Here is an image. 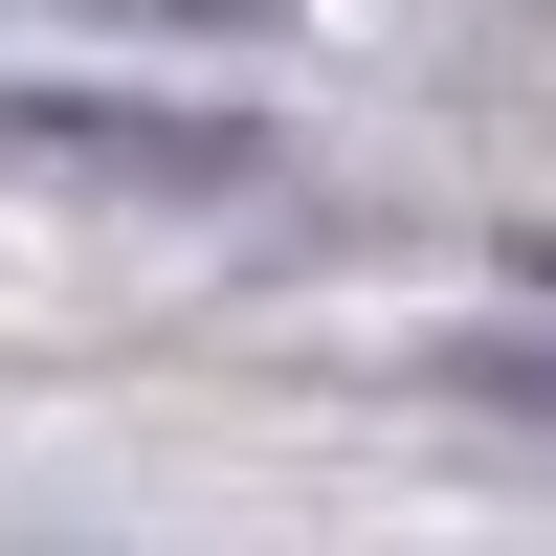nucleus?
I'll return each instance as SVG.
<instances>
[{
  "instance_id": "nucleus-1",
  "label": "nucleus",
  "mask_w": 556,
  "mask_h": 556,
  "mask_svg": "<svg viewBox=\"0 0 556 556\" xmlns=\"http://www.w3.org/2000/svg\"><path fill=\"white\" fill-rule=\"evenodd\" d=\"M0 178H112V201H245V112H134V89H0Z\"/></svg>"
}]
</instances>
